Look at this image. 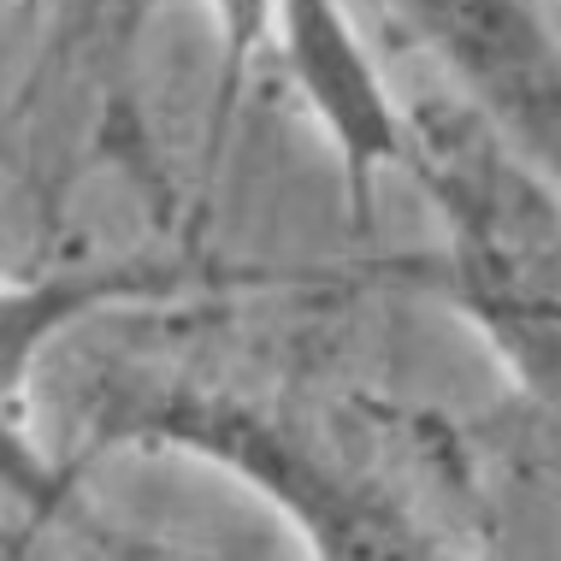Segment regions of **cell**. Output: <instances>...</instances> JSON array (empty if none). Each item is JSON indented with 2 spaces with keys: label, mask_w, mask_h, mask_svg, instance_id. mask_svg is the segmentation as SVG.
Segmentation results:
<instances>
[{
  "label": "cell",
  "mask_w": 561,
  "mask_h": 561,
  "mask_svg": "<svg viewBox=\"0 0 561 561\" xmlns=\"http://www.w3.org/2000/svg\"><path fill=\"white\" fill-rule=\"evenodd\" d=\"M125 437L195 455L266 496L290 520L313 561H455V550L390 491L360 473L296 408L231 397V390H178L125 420Z\"/></svg>",
  "instance_id": "obj_1"
},
{
  "label": "cell",
  "mask_w": 561,
  "mask_h": 561,
  "mask_svg": "<svg viewBox=\"0 0 561 561\" xmlns=\"http://www.w3.org/2000/svg\"><path fill=\"white\" fill-rule=\"evenodd\" d=\"M461 89L561 190V42L538 0H385Z\"/></svg>",
  "instance_id": "obj_2"
},
{
  "label": "cell",
  "mask_w": 561,
  "mask_h": 561,
  "mask_svg": "<svg viewBox=\"0 0 561 561\" xmlns=\"http://www.w3.org/2000/svg\"><path fill=\"white\" fill-rule=\"evenodd\" d=\"M278 48L296 95L308 101V113L331 136L348 214L367 225L373 184L408 165L414 113L390 95L385 71L360 48V30L348 24L343 0H278Z\"/></svg>",
  "instance_id": "obj_3"
},
{
  "label": "cell",
  "mask_w": 561,
  "mask_h": 561,
  "mask_svg": "<svg viewBox=\"0 0 561 561\" xmlns=\"http://www.w3.org/2000/svg\"><path fill=\"white\" fill-rule=\"evenodd\" d=\"M449 301L561 432V278H449Z\"/></svg>",
  "instance_id": "obj_4"
},
{
  "label": "cell",
  "mask_w": 561,
  "mask_h": 561,
  "mask_svg": "<svg viewBox=\"0 0 561 561\" xmlns=\"http://www.w3.org/2000/svg\"><path fill=\"white\" fill-rule=\"evenodd\" d=\"M219 24V83H214V125H207V154L219 160V142L242 107V83H249V59L278 30V0H207Z\"/></svg>",
  "instance_id": "obj_5"
}]
</instances>
